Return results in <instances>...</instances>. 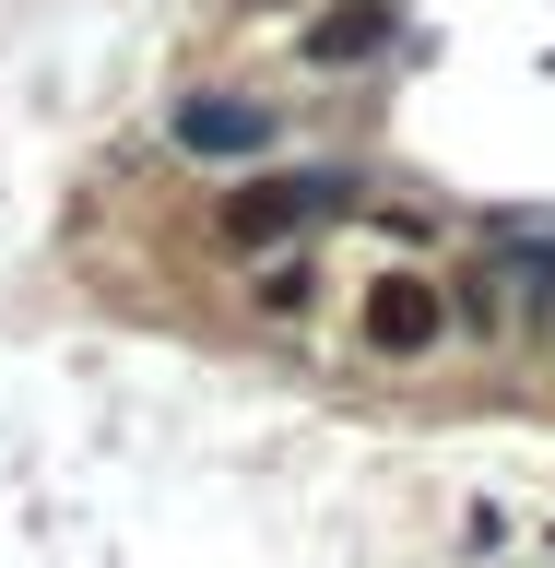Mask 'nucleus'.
<instances>
[{
	"label": "nucleus",
	"mask_w": 555,
	"mask_h": 568,
	"mask_svg": "<svg viewBox=\"0 0 555 568\" xmlns=\"http://www.w3.org/2000/svg\"><path fill=\"white\" fill-rule=\"evenodd\" d=\"M331 213H354L343 166H260V178H237V190L213 202V237L225 248H296L308 225H331Z\"/></svg>",
	"instance_id": "f257e3e1"
},
{
	"label": "nucleus",
	"mask_w": 555,
	"mask_h": 568,
	"mask_svg": "<svg viewBox=\"0 0 555 568\" xmlns=\"http://www.w3.org/2000/svg\"><path fill=\"white\" fill-rule=\"evenodd\" d=\"M354 332H367V355L414 367V355L450 344V284H438V273H379L367 296H354Z\"/></svg>",
	"instance_id": "f03ea898"
},
{
	"label": "nucleus",
	"mask_w": 555,
	"mask_h": 568,
	"mask_svg": "<svg viewBox=\"0 0 555 568\" xmlns=\"http://www.w3.org/2000/svg\"><path fill=\"white\" fill-rule=\"evenodd\" d=\"M166 142L177 154H202V166H248V154H273V106L260 95H225V83H189L166 106Z\"/></svg>",
	"instance_id": "7ed1b4c3"
},
{
	"label": "nucleus",
	"mask_w": 555,
	"mask_h": 568,
	"mask_svg": "<svg viewBox=\"0 0 555 568\" xmlns=\"http://www.w3.org/2000/svg\"><path fill=\"white\" fill-rule=\"evenodd\" d=\"M473 261H485V284H496V308H508V332H555V237H544V225H496Z\"/></svg>",
	"instance_id": "20e7f679"
},
{
	"label": "nucleus",
	"mask_w": 555,
	"mask_h": 568,
	"mask_svg": "<svg viewBox=\"0 0 555 568\" xmlns=\"http://www.w3.org/2000/svg\"><path fill=\"white\" fill-rule=\"evenodd\" d=\"M390 36H402V0H331V12L296 24V60L308 71H367V60H390Z\"/></svg>",
	"instance_id": "39448f33"
},
{
	"label": "nucleus",
	"mask_w": 555,
	"mask_h": 568,
	"mask_svg": "<svg viewBox=\"0 0 555 568\" xmlns=\"http://www.w3.org/2000/svg\"><path fill=\"white\" fill-rule=\"evenodd\" d=\"M248 308H260V320H308V308H319V261H308V248H260Z\"/></svg>",
	"instance_id": "423d86ee"
}]
</instances>
